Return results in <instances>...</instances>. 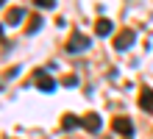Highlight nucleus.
Segmentation results:
<instances>
[{
	"mask_svg": "<svg viewBox=\"0 0 153 139\" xmlns=\"http://www.w3.org/2000/svg\"><path fill=\"white\" fill-rule=\"evenodd\" d=\"M134 39H137V33H134V28H123L120 33L114 36V50H128L131 45H134Z\"/></svg>",
	"mask_w": 153,
	"mask_h": 139,
	"instance_id": "f257e3e1",
	"label": "nucleus"
},
{
	"mask_svg": "<svg viewBox=\"0 0 153 139\" xmlns=\"http://www.w3.org/2000/svg\"><path fill=\"white\" fill-rule=\"evenodd\" d=\"M89 48V36H84V33H73V36H70V39H67V53H84Z\"/></svg>",
	"mask_w": 153,
	"mask_h": 139,
	"instance_id": "f03ea898",
	"label": "nucleus"
},
{
	"mask_svg": "<svg viewBox=\"0 0 153 139\" xmlns=\"http://www.w3.org/2000/svg\"><path fill=\"white\" fill-rule=\"evenodd\" d=\"M33 83L39 86V92H53L56 89V81L48 75V70H33Z\"/></svg>",
	"mask_w": 153,
	"mask_h": 139,
	"instance_id": "7ed1b4c3",
	"label": "nucleus"
},
{
	"mask_svg": "<svg viewBox=\"0 0 153 139\" xmlns=\"http://www.w3.org/2000/svg\"><path fill=\"white\" fill-rule=\"evenodd\" d=\"M111 128H114L117 134H125V136H131V134H134V123H131L128 117H114Z\"/></svg>",
	"mask_w": 153,
	"mask_h": 139,
	"instance_id": "20e7f679",
	"label": "nucleus"
},
{
	"mask_svg": "<svg viewBox=\"0 0 153 139\" xmlns=\"http://www.w3.org/2000/svg\"><path fill=\"white\" fill-rule=\"evenodd\" d=\"M139 109L153 114V89H142L139 92Z\"/></svg>",
	"mask_w": 153,
	"mask_h": 139,
	"instance_id": "39448f33",
	"label": "nucleus"
},
{
	"mask_svg": "<svg viewBox=\"0 0 153 139\" xmlns=\"http://www.w3.org/2000/svg\"><path fill=\"white\" fill-rule=\"evenodd\" d=\"M81 128H86L89 134H95L97 128H100V114H86V117H81Z\"/></svg>",
	"mask_w": 153,
	"mask_h": 139,
	"instance_id": "423d86ee",
	"label": "nucleus"
},
{
	"mask_svg": "<svg viewBox=\"0 0 153 139\" xmlns=\"http://www.w3.org/2000/svg\"><path fill=\"white\" fill-rule=\"evenodd\" d=\"M111 31H114L111 20H106V17H97V22H95V33H97V36H109Z\"/></svg>",
	"mask_w": 153,
	"mask_h": 139,
	"instance_id": "0eeeda50",
	"label": "nucleus"
},
{
	"mask_svg": "<svg viewBox=\"0 0 153 139\" xmlns=\"http://www.w3.org/2000/svg\"><path fill=\"white\" fill-rule=\"evenodd\" d=\"M3 20H6V25H17V22L22 20V8H8Z\"/></svg>",
	"mask_w": 153,
	"mask_h": 139,
	"instance_id": "6e6552de",
	"label": "nucleus"
},
{
	"mask_svg": "<svg viewBox=\"0 0 153 139\" xmlns=\"http://www.w3.org/2000/svg\"><path fill=\"white\" fill-rule=\"evenodd\" d=\"M81 125V120L75 117V114H64L61 117V128H64V131H70V128H78Z\"/></svg>",
	"mask_w": 153,
	"mask_h": 139,
	"instance_id": "1a4fd4ad",
	"label": "nucleus"
},
{
	"mask_svg": "<svg viewBox=\"0 0 153 139\" xmlns=\"http://www.w3.org/2000/svg\"><path fill=\"white\" fill-rule=\"evenodd\" d=\"M39 28H42V17H36V14H33V17H31V22H28V28H25V31H28V33H36Z\"/></svg>",
	"mask_w": 153,
	"mask_h": 139,
	"instance_id": "9d476101",
	"label": "nucleus"
},
{
	"mask_svg": "<svg viewBox=\"0 0 153 139\" xmlns=\"http://www.w3.org/2000/svg\"><path fill=\"white\" fill-rule=\"evenodd\" d=\"M33 6H39V8H50V6H56V0H33Z\"/></svg>",
	"mask_w": 153,
	"mask_h": 139,
	"instance_id": "9b49d317",
	"label": "nucleus"
}]
</instances>
